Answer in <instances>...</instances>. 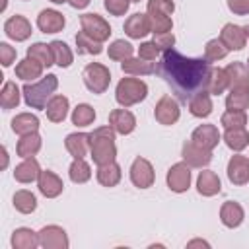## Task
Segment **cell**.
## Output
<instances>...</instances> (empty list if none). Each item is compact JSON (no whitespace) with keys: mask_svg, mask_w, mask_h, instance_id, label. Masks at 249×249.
<instances>
[{"mask_svg":"<svg viewBox=\"0 0 249 249\" xmlns=\"http://www.w3.org/2000/svg\"><path fill=\"white\" fill-rule=\"evenodd\" d=\"M210 72L212 66L206 58H189L175 49L163 51L158 64V74L171 86L183 103H187L193 95L206 91Z\"/></svg>","mask_w":249,"mask_h":249,"instance_id":"1","label":"cell"},{"mask_svg":"<svg viewBox=\"0 0 249 249\" xmlns=\"http://www.w3.org/2000/svg\"><path fill=\"white\" fill-rule=\"evenodd\" d=\"M89 154L95 165H105L115 161L117 146H115V128L111 124L99 126L89 132Z\"/></svg>","mask_w":249,"mask_h":249,"instance_id":"2","label":"cell"},{"mask_svg":"<svg viewBox=\"0 0 249 249\" xmlns=\"http://www.w3.org/2000/svg\"><path fill=\"white\" fill-rule=\"evenodd\" d=\"M56 88H58V78L54 74H47L35 84H25L21 88L25 105L31 109H45Z\"/></svg>","mask_w":249,"mask_h":249,"instance_id":"3","label":"cell"},{"mask_svg":"<svg viewBox=\"0 0 249 249\" xmlns=\"http://www.w3.org/2000/svg\"><path fill=\"white\" fill-rule=\"evenodd\" d=\"M146 95H148V86L140 78H123L115 89V99L121 107L136 105L144 101Z\"/></svg>","mask_w":249,"mask_h":249,"instance_id":"4","label":"cell"},{"mask_svg":"<svg viewBox=\"0 0 249 249\" xmlns=\"http://www.w3.org/2000/svg\"><path fill=\"white\" fill-rule=\"evenodd\" d=\"M82 78H84V84L86 88L91 91V93H103L109 84H111V72L107 66L99 64V62H89L84 72H82Z\"/></svg>","mask_w":249,"mask_h":249,"instance_id":"5","label":"cell"},{"mask_svg":"<svg viewBox=\"0 0 249 249\" xmlns=\"http://www.w3.org/2000/svg\"><path fill=\"white\" fill-rule=\"evenodd\" d=\"M80 25H82V31H86L91 39L103 43L109 39L111 35V25L97 14H82L80 16Z\"/></svg>","mask_w":249,"mask_h":249,"instance_id":"6","label":"cell"},{"mask_svg":"<svg viewBox=\"0 0 249 249\" xmlns=\"http://www.w3.org/2000/svg\"><path fill=\"white\" fill-rule=\"evenodd\" d=\"M165 181H167L169 191H173V193H185L191 187V165L185 163V161L173 163L167 169Z\"/></svg>","mask_w":249,"mask_h":249,"instance_id":"7","label":"cell"},{"mask_svg":"<svg viewBox=\"0 0 249 249\" xmlns=\"http://www.w3.org/2000/svg\"><path fill=\"white\" fill-rule=\"evenodd\" d=\"M39 233V245L43 249H68L70 241H68V235L66 231L60 228V226H45Z\"/></svg>","mask_w":249,"mask_h":249,"instance_id":"8","label":"cell"},{"mask_svg":"<svg viewBox=\"0 0 249 249\" xmlns=\"http://www.w3.org/2000/svg\"><path fill=\"white\" fill-rule=\"evenodd\" d=\"M179 115H181V109H179V103L171 97V95H163L158 103H156V109H154V117L160 124H175L179 121Z\"/></svg>","mask_w":249,"mask_h":249,"instance_id":"9","label":"cell"},{"mask_svg":"<svg viewBox=\"0 0 249 249\" xmlns=\"http://www.w3.org/2000/svg\"><path fill=\"white\" fill-rule=\"evenodd\" d=\"M154 167L146 158H136L130 165V181L138 189H148L154 183Z\"/></svg>","mask_w":249,"mask_h":249,"instance_id":"10","label":"cell"},{"mask_svg":"<svg viewBox=\"0 0 249 249\" xmlns=\"http://www.w3.org/2000/svg\"><path fill=\"white\" fill-rule=\"evenodd\" d=\"M181 156H183V161L189 163L191 167H204L212 161V150H204V148L196 146L193 140L183 144Z\"/></svg>","mask_w":249,"mask_h":249,"instance_id":"11","label":"cell"},{"mask_svg":"<svg viewBox=\"0 0 249 249\" xmlns=\"http://www.w3.org/2000/svg\"><path fill=\"white\" fill-rule=\"evenodd\" d=\"M228 179L233 185H245L249 183V158L245 156H231L228 161Z\"/></svg>","mask_w":249,"mask_h":249,"instance_id":"12","label":"cell"},{"mask_svg":"<svg viewBox=\"0 0 249 249\" xmlns=\"http://www.w3.org/2000/svg\"><path fill=\"white\" fill-rule=\"evenodd\" d=\"M220 132H218V128L214 126V124H200V126H196L195 130H193V134H191V140L196 144V146H200V148H204V150H214L216 146H218V142H220Z\"/></svg>","mask_w":249,"mask_h":249,"instance_id":"13","label":"cell"},{"mask_svg":"<svg viewBox=\"0 0 249 249\" xmlns=\"http://www.w3.org/2000/svg\"><path fill=\"white\" fill-rule=\"evenodd\" d=\"M37 187H39V193H41L43 196H47V198H54V196H58V195L62 193L64 183H62V179H60L54 171L45 169V171L39 173Z\"/></svg>","mask_w":249,"mask_h":249,"instance_id":"14","label":"cell"},{"mask_svg":"<svg viewBox=\"0 0 249 249\" xmlns=\"http://www.w3.org/2000/svg\"><path fill=\"white\" fill-rule=\"evenodd\" d=\"M124 33L130 39H142L148 33H152V23H150V16L148 14H132L126 21H124Z\"/></svg>","mask_w":249,"mask_h":249,"instance_id":"15","label":"cell"},{"mask_svg":"<svg viewBox=\"0 0 249 249\" xmlns=\"http://www.w3.org/2000/svg\"><path fill=\"white\" fill-rule=\"evenodd\" d=\"M4 33H6L10 39H14V41H25V39H29V35H31V23H29L27 18L16 14V16H12V18L6 19V23H4Z\"/></svg>","mask_w":249,"mask_h":249,"instance_id":"16","label":"cell"},{"mask_svg":"<svg viewBox=\"0 0 249 249\" xmlns=\"http://www.w3.org/2000/svg\"><path fill=\"white\" fill-rule=\"evenodd\" d=\"M220 39L222 43L230 49V51H241L247 43V35H245V29L241 25H235V23H226L222 27V33H220Z\"/></svg>","mask_w":249,"mask_h":249,"instance_id":"17","label":"cell"},{"mask_svg":"<svg viewBox=\"0 0 249 249\" xmlns=\"http://www.w3.org/2000/svg\"><path fill=\"white\" fill-rule=\"evenodd\" d=\"M109 124L115 128L119 134H130L136 128V117L124 107V109H113L109 113Z\"/></svg>","mask_w":249,"mask_h":249,"instance_id":"18","label":"cell"},{"mask_svg":"<svg viewBox=\"0 0 249 249\" xmlns=\"http://www.w3.org/2000/svg\"><path fill=\"white\" fill-rule=\"evenodd\" d=\"M64 16L56 10H41L37 16V27L43 33H58L64 29Z\"/></svg>","mask_w":249,"mask_h":249,"instance_id":"19","label":"cell"},{"mask_svg":"<svg viewBox=\"0 0 249 249\" xmlns=\"http://www.w3.org/2000/svg\"><path fill=\"white\" fill-rule=\"evenodd\" d=\"M64 146H66L68 154L74 160H82L89 152V134H86V132H72V134L66 136Z\"/></svg>","mask_w":249,"mask_h":249,"instance_id":"20","label":"cell"},{"mask_svg":"<svg viewBox=\"0 0 249 249\" xmlns=\"http://www.w3.org/2000/svg\"><path fill=\"white\" fill-rule=\"evenodd\" d=\"M196 191L202 195V196H214L222 191V183H220V177L210 171V169H204L198 173L196 177Z\"/></svg>","mask_w":249,"mask_h":249,"instance_id":"21","label":"cell"},{"mask_svg":"<svg viewBox=\"0 0 249 249\" xmlns=\"http://www.w3.org/2000/svg\"><path fill=\"white\" fill-rule=\"evenodd\" d=\"M39 173H41V167H39V161L31 156V158H23V161L19 165H16L14 169V179L18 183H31L35 179H39Z\"/></svg>","mask_w":249,"mask_h":249,"instance_id":"22","label":"cell"},{"mask_svg":"<svg viewBox=\"0 0 249 249\" xmlns=\"http://www.w3.org/2000/svg\"><path fill=\"white\" fill-rule=\"evenodd\" d=\"M230 88H249V66L243 62H230L226 68Z\"/></svg>","mask_w":249,"mask_h":249,"instance_id":"23","label":"cell"},{"mask_svg":"<svg viewBox=\"0 0 249 249\" xmlns=\"http://www.w3.org/2000/svg\"><path fill=\"white\" fill-rule=\"evenodd\" d=\"M245 218V212L241 208L239 202H233V200H228L222 204L220 208V220L226 228H237Z\"/></svg>","mask_w":249,"mask_h":249,"instance_id":"24","label":"cell"},{"mask_svg":"<svg viewBox=\"0 0 249 249\" xmlns=\"http://www.w3.org/2000/svg\"><path fill=\"white\" fill-rule=\"evenodd\" d=\"M47 111V119L51 123H62L68 115V97L64 95H53L45 107Z\"/></svg>","mask_w":249,"mask_h":249,"instance_id":"25","label":"cell"},{"mask_svg":"<svg viewBox=\"0 0 249 249\" xmlns=\"http://www.w3.org/2000/svg\"><path fill=\"white\" fill-rule=\"evenodd\" d=\"M12 247L14 249H35L39 247V233L29 228H18L12 233Z\"/></svg>","mask_w":249,"mask_h":249,"instance_id":"26","label":"cell"},{"mask_svg":"<svg viewBox=\"0 0 249 249\" xmlns=\"http://www.w3.org/2000/svg\"><path fill=\"white\" fill-rule=\"evenodd\" d=\"M121 68L124 74H132V76H146V74H154L156 72V64L152 60H144V58H126L121 62Z\"/></svg>","mask_w":249,"mask_h":249,"instance_id":"27","label":"cell"},{"mask_svg":"<svg viewBox=\"0 0 249 249\" xmlns=\"http://www.w3.org/2000/svg\"><path fill=\"white\" fill-rule=\"evenodd\" d=\"M43 68L45 66L41 62H37L35 58L27 56V58H23V60H19L16 64V76L21 78V80H25V82H29V80L41 78L43 76Z\"/></svg>","mask_w":249,"mask_h":249,"instance_id":"28","label":"cell"},{"mask_svg":"<svg viewBox=\"0 0 249 249\" xmlns=\"http://www.w3.org/2000/svg\"><path fill=\"white\" fill-rule=\"evenodd\" d=\"M189 111L193 117H198V119H206L210 113H212V99H210V93L208 91H200L196 95H193L189 99Z\"/></svg>","mask_w":249,"mask_h":249,"instance_id":"29","label":"cell"},{"mask_svg":"<svg viewBox=\"0 0 249 249\" xmlns=\"http://www.w3.org/2000/svg\"><path fill=\"white\" fill-rule=\"evenodd\" d=\"M39 128V119L37 115H31V113H19L12 119V130L19 136L23 134H29V132H37Z\"/></svg>","mask_w":249,"mask_h":249,"instance_id":"30","label":"cell"},{"mask_svg":"<svg viewBox=\"0 0 249 249\" xmlns=\"http://www.w3.org/2000/svg\"><path fill=\"white\" fill-rule=\"evenodd\" d=\"M41 144H43L41 142V136L37 132H29V134H23L18 140L16 152H18L19 158H31V156H35L41 150Z\"/></svg>","mask_w":249,"mask_h":249,"instance_id":"31","label":"cell"},{"mask_svg":"<svg viewBox=\"0 0 249 249\" xmlns=\"http://www.w3.org/2000/svg\"><path fill=\"white\" fill-rule=\"evenodd\" d=\"M224 142L230 150L241 152L243 148L249 146V132L245 128H226L224 132Z\"/></svg>","mask_w":249,"mask_h":249,"instance_id":"32","label":"cell"},{"mask_svg":"<svg viewBox=\"0 0 249 249\" xmlns=\"http://www.w3.org/2000/svg\"><path fill=\"white\" fill-rule=\"evenodd\" d=\"M226 107L228 111H245L249 107V88H230Z\"/></svg>","mask_w":249,"mask_h":249,"instance_id":"33","label":"cell"},{"mask_svg":"<svg viewBox=\"0 0 249 249\" xmlns=\"http://www.w3.org/2000/svg\"><path fill=\"white\" fill-rule=\"evenodd\" d=\"M97 181L103 187H115L121 181V165L111 161L105 165H97Z\"/></svg>","mask_w":249,"mask_h":249,"instance_id":"34","label":"cell"},{"mask_svg":"<svg viewBox=\"0 0 249 249\" xmlns=\"http://www.w3.org/2000/svg\"><path fill=\"white\" fill-rule=\"evenodd\" d=\"M76 51H78V54H101L103 47L99 41L91 39L86 31H78L76 33Z\"/></svg>","mask_w":249,"mask_h":249,"instance_id":"35","label":"cell"},{"mask_svg":"<svg viewBox=\"0 0 249 249\" xmlns=\"http://www.w3.org/2000/svg\"><path fill=\"white\" fill-rule=\"evenodd\" d=\"M19 88L16 86V82H6L2 91H0V105L4 111H10V109H16L19 105Z\"/></svg>","mask_w":249,"mask_h":249,"instance_id":"36","label":"cell"},{"mask_svg":"<svg viewBox=\"0 0 249 249\" xmlns=\"http://www.w3.org/2000/svg\"><path fill=\"white\" fill-rule=\"evenodd\" d=\"M51 45V51H53V56H54V64H58L60 68H68L74 60V54L70 51V47L64 43V41H53L49 43Z\"/></svg>","mask_w":249,"mask_h":249,"instance_id":"37","label":"cell"},{"mask_svg":"<svg viewBox=\"0 0 249 249\" xmlns=\"http://www.w3.org/2000/svg\"><path fill=\"white\" fill-rule=\"evenodd\" d=\"M228 88H230V84H228L226 70H224V68H212L206 91H208L210 95H220V93H224Z\"/></svg>","mask_w":249,"mask_h":249,"instance_id":"38","label":"cell"},{"mask_svg":"<svg viewBox=\"0 0 249 249\" xmlns=\"http://www.w3.org/2000/svg\"><path fill=\"white\" fill-rule=\"evenodd\" d=\"M14 208H16L18 212H21V214H31V212L37 208V198H35V195H33L31 191H25V189L18 191V193L14 195Z\"/></svg>","mask_w":249,"mask_h":249,"instance_id":"39","label":"cell"},{"mask_svg":"<svg viewBox=\"0 0 249 249\" xmlns=\"http://www.w3.org/2000/svg\"><path fill=\"white\" fill-rule=\"evenodd\" d=\"M27 56L35 58V60L41 62L43 66L54 64V56H53L51 45H47V43H33V45L27 49Z\"/></svg>","mask_w":249,"mask_h":249,"instance_id":"40","label":"cell"},{"mask_svg":"<svg viewBox=\"0 0 249 249\" xmlns=\"http://www.w3.org/2000/svg\"><path fill=\"white\" fill-rule=\"evenodd\" d=\"M68 175H70L72 183H86L91 177V167H89L88 161H84V158L82 160H74L70 163V167H68Z\"/></svg>","mask_w":249,"mask_h":249,"instance_id":"41","label":"cell"},{"mask_svg":"<svg viewBox=\"0 0 249 249\" xmlns=\"http://www.w3.org/2000/svg\"><path fill=\"white\" fill-rule=\"evenodd\" d=\"M132 53H134V47H132L128 41H124V39L113 41V43L109 45V49H107V54H109V58H113V60H126V58L132 56Z\"/></svg>","mask_w":249,"mask_h":249,"instance_id":"42","label":"cell"},{"mask_svg":"<svg viewBox=\"0 0 249 249\" xmlns=\"http://www.w3.org/2000/svg\"><path fill=\"white\" fill-rule=\"evenodd\" d=\"M230 53V49L222 43V39H210L204 47V58L208 62H218L222 58H226Z\"/></svg>","mask_w":249,"mask_h":249,"instance_id":"43","label":"cell"},{"mask_svg":"<svg viewBox=\"0 0 249 249\" xmlns=\"http://www.w3.org/2000/svg\"><path fill=\"white\" fill-rule=\"evenodd\" d=\"M93 121H95V111L88 103H80L72 111V124H76V126H89Z\"/></svg>","mask_w":249,"mask_h":249,"instance_id":"44","label":"cell"},{"mask_svg":"<svg viewBox=\"0 0 249 249\" xmlns=\"http://www.w3.org/2000/svg\"><path fill=\"white\" fill-rule=\"evenodd\" d=\"M224 128H245L247 124V115L245 111H226L220 119Z\"/></svg>","mask_w":249,"mask_h":249,"instance_id":"45","label":"cell"},{"mask_svg":"<svg viewBox=\"0 0 249 249\" xmlns=\"http://www.w3.org/2000/svg\"><path fill=\"white\" fill-rule=\"evenodd\" d=\"M148 16H171L175 10L173 0H148Z\"/></svg>","mask_w":249,"mask_h":249,"instance_id":"46","label":"cell"},{"mask_svg":"<svg viewBox=\"0 0 249 249\" xmlns=\"http://www.w3.org/2000/svg\"><path fill=\"white\" fill-rule=\"evenodd\" d=\"M150 23H152V33H167L173 27L171 16H150Z\"/></svg>","mask_w":249,"mask_h":249,"instance_id":"47","label":"cell"},{"mask_svg":"<svg viewBox=\"0 0 249 249\" xmlns=\"http://www.w3.org/2000/svg\"><path fill=\"white\" fill-rule=\"evenodd\" d=\"M103 6L111 16H124L130 6V0H103Z\"/></svg>","mask_w":249,"mask_h":249,"instance_id":"48","label":"cell"},{"mask_svg":"<svg viewBox=\"0 0 249 249\" xmlns=\"http://www.w3.org/2000/svg\"><path fill=\"white\" fill-rule=\"evenodd\" d=\"M154 43H156V47L163 53V51H167V49H173L175 37H173L171 31H167V33H154Z\"/></svg>","mask_w":249,"mask_h":249,"instance_id":"49","label":"cell"},{"mask_svg":"<svg viewBox=\"0 0 249 249\" xmlns=\"http://www.w3.org/2000/svg\"><path fill=\"white\" fill-rule=\"evenodd\" d=\"M158 54H160V49L156 47L154 41H146L138 47V56L144 58V60H156Z\"/></svg>","mask_w":249,"mask_h":249,"instance_id":"50","label":"cell"},{"mask_svg":"<svg viewBox=\"0 0 249 249\" xmlns=\"http://www.w3.org/2000/svg\"><path fill=\"white\" fill-rule=\"evenodd\" d=\"M16 60V49L10 47L8 43H0V62L2 66H12V62Z\"/></svg>","mask_w":249,"mask_h":249,"instance_id":"51","label":"cell"},{"mask_svg":"<svg viewBox=\"0 0 249 249\" xmlns=\"http://www.w3.org/2000/svg\"><path fill=\"white\" fill-rule=\"evenodd\" d=\"M228 8L235 16H247L249 14V2L247 0H228Z\"/></svg>","mask_w":249,"mask_h":249,"instance_id":"52","label":"cell"},{"mask_svg":"<svg viewBox=\"0 0 249 249\" xmlns=\"http://www.w3.org/2000/svg\"><path fill=\"white\" fill-rule=\"evenodd\" d=\"M68 4L72 8H76V10H82V8H86L89 4V0H68Z\"/></svg>","mask_w":249,"mask_h":249,"instance_id":"53","label":"cell"},{"mask_svg":"<svg viewBox=\"0 0 249 249\" xmlns=\"http://www.w3.org/2000/svg\"><path fill=\"white\" fill-rule=\"evenodd\" d=\"M196 245L210 247V243H206V241H202V239H193V241H189V243H187V247H196Z\"/></svg>","mask_w":249,"mask_h":249,"instance_id":"54","label":"cell"},{"mask_svg":"<svg viewBox=\"0 0 249 249\" xmlns=\"http://www.w3.org/2000/svg\"><path fill=\"white\" fill-rule=\"evenodd\" d=\"M8 167V150H6V146H2V169H6Z\"/></svg>","mask_w":249,"mask_h":249,"instance_id":"55","label":"cell"},{"mask_svg":"<svg viewBox=\"0 0 249 249\" xmlns=\"http://www.w3.org/2000/svg\"><path fill=\"white\" fill-rule=\"evenodd\" d=\"M53 4H64V2H68V0H51Z\"/></svg>","mask_w":249,"mask_h":249,"instance_id":"56","label":"cell"},{"mask_svg":"<svg viewBox=\"0 0 249 249\" xmlns=\"http://www.w3.org/2000/svg\"><path fill=\"white\" fill-rule=\"evenodd\" d=\"M243 29H245V35H247V39H249V23H247V25H245Z\"/></svg>","mask_w":249,"mask_h":249,"instance_id":"57","label":"cell"},{"mask_svg":"<svg viewBox=\"0 0 249 249\" xmlns=\"http://www.w3.org/2000/svg\"><path fill=\"white\" fill-rule=\"evenodd\" d=\"M2 10H6V0H2Z\"/></svg>","mask_w":249,"mask_h":249,"instance_id":"58","label":"cell"},{"mask_svg":"<svg viewBox=\"0 0 249 249\" xmlns=\"http://www.w3.org/2000/svg\"><path fill=\"white\" fill-rule=\"evenodd\" d=\"M130 2H140V0H130Z\"/></svg>","mask_w":249,"mask_h":249,"instance_id":"59","label":"cell"},{"mask_svg":"<svg viewBox=\"0 0 249 249\" xmlns=\"http://www.w3.org/2000/svg\"><path fill=\"white\" fill-rule=\"evenodd\" d=\"M247 66H249V60H247Z\"/></svg>","mask_w":249,"mask_h":249,"instance_id":"60","label":"cell"},{"mask_svg":"<svg viewBox=\"0 0 249 249\" xmlns=\"http://www.w3.org/2000/svg\"><path fill=\"white\" fill-rule=\"evenodd\" d=\"M247 2H249V0H247Z\"/></svg>","mask_w":249,"mask_h":249,"instance_id":"61","label":"cell"}]
</instances>
